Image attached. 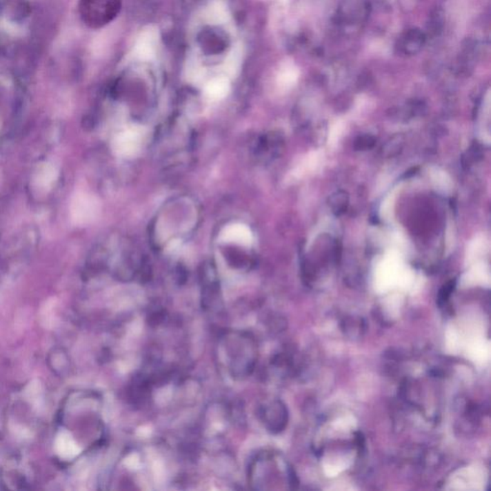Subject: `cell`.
<instances>
[{
	"instance_id": "3957f363",
	"label": "cell",
	"mask_w": 491,
	"mask_h": 491,
	"mask_svg": "<svg viewBox=\"0 0 491 491\" xmlns=\"http://www.w3.org/2000/svg\"><path fill=\"white\" fill-rule=\"evenodd\" d=\"M370 10L365 0H343L338 9V21L347 26L362 23L368 19Z\"/></svg>"
},
{
	"instance_id": "8992f818",
	"label": "cell",
	"mask_w": 491,
	"mask_h": 491,
	"mask_svg": "<svg viewBox=\"0 0 491 491\" xmlns=\"http://www.w3.org/2000/svg\"><path fill=\"white\" fill-rule=\"evenodd\" d=\"M220 239L228 244L250 247L252 243V233L249 228L244 224H230L226 226L220 233Z\"/></svg>"
},
{
	"instance_id": "ba28073f",
	"label": "cell",
	"mask_w": 491,
	"mask_h": 491,
	"mask_svg": "<svg viewBox=\"0 0 491 491\" xmlns=\"http://www.w3.org/2000/svg\"><path fill=\"white\" fill-rule=\"evenodd\" d=\"M206 93L211 99L220 100L225 98L230 90V81L227 78L217 77L210 81L206 86Z\"/></svg>"
},
{
	"instance_id": "277c9868",
	"label": "cell",
	"mask_w": 491,
	"mask_h": 491,
	"mask_svg": "<svg viewBox=\"0 0 491 491\" xmlns=\"http://www.w3.org/2000/svg\"><path fill=\"white\" fill-rule=\"evenodd\" d=\"M259 417L268 431L277 434L285 428L288 412L281 401L270 402L259 410Z\"/></svg>"
},
{
	"instance_id": "30bf717a",
	"label": "cell",
	"mask_w": 491,
	"mask_h": 491,
	"mask_svg": "<svg viewBox=\"0 0 491 491\" xmlns=\"http://www.w3.org/2000/svg\"><path fill=\"white\" fill-rule=\"evenodd\" d=\"M453 287V282H451V283H449L448 285L444 287L443 291L441 292V294H439V303H444V301H448Z\"/></svg>"
},
{
	"instance_id": "9c48e42d",
	"label": "cell",
	"mask_w": 491,
	"mask_h": 491,
	"mask_svg": "<svg viewBox=\"0 0 491 491\" xmlns=\"http://www.w3.org/2000/svg\"><path fill=\"white\" fill-rule=\"evenodd\" d=\"M206 18L211 24H223L228 21L230 14L224 2L214 1L206 10Z\"/></svg>"
},
{
	"instance_id": "5b68a950",
	"label": "cell",
	"mask_w": 491,
	"mask_h": 491,
	"mask_svg": "<svg viewBox=\"0 0 491 491\" xmlns=\"http://www.w3.org/2000/svg\"><path fill=\"white\" fill-rule=\"evenodd\" d=\"M425 35L419 29L412 28L405 31L397 43V52L404 56L416 55L425 44Z\"/></svg>"
},
{
	"instance_id": "7a4b0ae2",
	"label": "cell",
	"mask_w": 491,
	"mask_h": 491,
	"mask_svg": "<svg viewBox=\"0 0 491 491\" xmlns=\"http://www.w3.org/2000/svg\"><path fill=\"white\" fill-rule=\"evenodd\" d=\"M144 137V128L137 126L127 128L114 139V151L123 158H132L141 151Z\"/></svg>"
},
{
	"instance_id": "6da1fadb",
	"label": "cell",
	"mask_w": 491,
	"mask_h": 491,
	"mask_svg": "<svg viewBox=\"0 0 491 491\" xmlns=\"http://www.w3.org/2000/svg\"><path fill=\"white\" fill-rule=\"evenodd\" d=\"M220 356L224 360L230 375L245 378L254 372L257 348L254 338L241 331H230L220 340Z\"/></svg>"
},
{
	"instance_id": "52a82bcc",
	"label": "cell",
	"mask_w": 491,
	"mask_h": 491,
	"mask_svg": "<svg viewBox=\"0 0 491 491\" xmlns=\"http://www.w3.org/2000/svg\"><path fill=\"white\" fill-rule=\"evenodd\" d=\"M158 33L153 29L144 31L139 37L136 46V55L141 60H151L156 54Z\"/></svg>"
}]
</instances>
